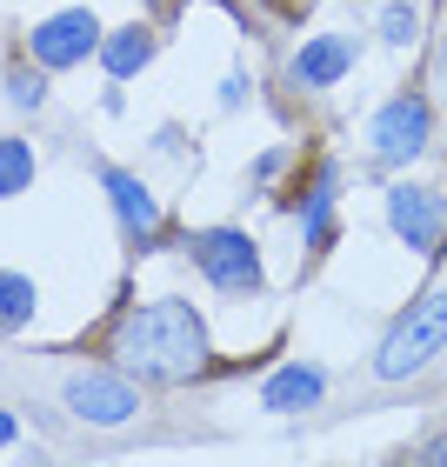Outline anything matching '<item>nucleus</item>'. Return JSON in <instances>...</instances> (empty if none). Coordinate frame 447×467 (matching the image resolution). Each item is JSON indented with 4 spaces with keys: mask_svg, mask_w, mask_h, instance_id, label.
I'll return each instance as SVG.
<instances>
[{
    "mask_svg": "<svg viewBox=\"0 0 447 467\" xmlns=\"http://www.w3.org/2000/svg\"><path fill=\"white\" fill-rule=\"evenodd\" d=\"M114 354H120V368L127 374H140V380H194L207 368V321L194 314V301H140V307H127L120 314V327H114Z\"/></svg>",
    "mask_w": 447,
    "mask_h": 467,
    "instance_id": "nucleus-1",
    "label": "nucleus"
},
{
    "mask_svg": "<svg viewBox=\"0 0 447 467\" xmlns=\"http://www.w3.org/2000/svg\"><path fill=\"white\" fill-rule=\"evenodd\" d=\"M301 241H307L314 254L334 241V167H321V181H314V194H307V207H301Z\"/></svg>",
    "mask_w": 447,
    "mask_h": 467,
    "instance_id": "nucleus-12",
    "label": "nucleus"
},
{
    "mask_svg": "<svg viewBox=\"0 0 447 467\" xmlns=\"http://www.w3.org/2000/svg\"><path fill=\"white\" fill-rule=\"evenodd\" d=\"M441 348H447V287L408 301V314L388 327V341H380V354H374V374L380 380H408V374L428 368Z\"/></svg>",
    "mask_w": 447,
    "mask_h": 467,
    "instance_id": "nucleus-2",
    "label": "nucleus"
},
{
    "mask_svg": "<svg viewBox=\"0 0 447 467\" xmlns=\"http://www.w3.org/2000/svg\"><path fill=\"white\" fill-rule=\"evenodd\" d=\"M428 140H434V114H428L421 94H394L388 108L368 120V154L388 161V167H408L414 154H428Z\"/></svg>",
    "mask_w": 447,
    "mask_h": 467,
    "instance_id": "nucleus-5",
    "label": "nucleus"
},
{
    "mask_svg": "<svg viewBox=\"0 0 447 467\" xmlns=\"http://www.w3.org/2000/svg\"><path fill=\"white\" fill-rule=\"evenodd\" d=\"M100 187H108V201H114L120 227L134 234V241H154V234H161V201L147 194V181H140V174H127V167H108V174H100Z\"/></svg>",
    "mask_w": 447,
    "mask_h": 467,
    "instance_id": "nucleus-9",
    "label": "nucleus"
},
{
    "mask_svg": "<svg viewBox=\"0 0 447 467\" xmlns=\"http://www.w3.org/2000/svg\"><path fill=\"white\" fill-rule=\"evenodd\" d=\"M34 307H40V287L27 274H0V334H20L34 321Z\"/></svg>",
    "mask_w": 447,
    "mask_h": 467,
    "instance_id": "nucleus-13",
    "label": "nucleus"
},
{
    "mask_svg": "<svg viewBox=\"0 0 447 467\" xmlns=\"http://www.w3.org/2000/svg\"><path fill=\"white\" fill-rule=\"evenodd\" d=\"M68 414L74 420H88V428H127V420L140 414V394H134V380L127 374H100V368H88V374H68Z\"/></svg>",
    "mask_w": 447,
    "mask_h": 467,
    "instance_id": "nucleus-6",
    "label": "nucleus"
},
{
    "mask_svg": "<svg viewBox=\"0 0 447 467\" xmlns=\"http://www.w3.org/2000/svg\"><path fill=\"white\" fill-rule=\"evenodd\" d=\"M380 40H388V47H414V40H421V14H414V7H400V0H388Z\"/></svg>",
    "mask_w": 447,
    "mask_h": 467,
    "instance_id": "nucleus-15",
    "label": "nucleus"
},
{
    "mask_svg": "<svg viewBox=\"0 0 447 467\" xmlns=\"http://www.w3.org/2000/svg\"><path fill=\"white\" fill-rule=\"evenodd\" d=\"M360 60V40L354 34H314L301 40V54H294V88H334V80H348Z\"/></svg>",
    "mask_w": 447,
    "mask_h": 467,
    "instance_id": "nucleus-8",
    "label": "nucleus"
},
{
    "mask_svg": "<svg viewBox=\"0 0 447 467\" xmlns=\"http://www.w3.org/2000/svg\"><path fill=\"white\" fill-rule=\"evenodd\" d=\"M7 100H14V108H40V100H47L40 67H7Z\"/></svg>",
    "mask_w": 447,
    "mask_h": 467,
    "instance_id": "nucleus-16",
    "label": "nucleus"
},
{
    "mask_svg": "<svg viewBox=\"0 0 447 467\" xmlns=\"http://www.w3.org/2000/svg\"><path fill=\"white\" fill-rule=\"evenodd\" d=\"M327 394V374L321 368H281V374H267V388H261V408L267 414H301V408H314V400Z\"/></svg>",
    "mask_w": 447,
    "mask_h": 467,
    "instance_id": "nucleus-10",
    "label": "nucleus"
},
{
    "mask_svg": "<svg viewBox=\"0 0 447 467\" xmlns=\"http://www.w3.org/2000/svg\"><path fill=\"white\" fill-rule=\"evenodd\" d=\"M187 254H194V267L207 274V287L221 294H254L261 287V247H254V234L241 227H207L187 241Z\"/></svg>",
    "mask_w": 447,
    "mask_h": 467,
    "instance_id": "nucleus-4",
    "label": "nucleus"
},
{
    "mask_svg": "<svg viewBox=\"0 0 447 467\" xmlns=\"http://www.w3.org/2000/svg\"><path fill=\"white\" fill-rule=\"evenodd\" d=\"M0 448H14V414H0Z\"/></svg>",
    "mask_w": 447,
    "mask_h": 467,
    "instance_id": "nucleus-19",
    "label": "nucleus"
},
{
    "mask_svg": "<svg viewBox=\"0 0 447 467\" xmlns=\"http://www.w3.org/2000/svg\"><path fill=\"white\" fill-rule=\"evenodd\" d=\"M388 227H394L414 254H441V234H447V201L434 194V187L394 181V187H388Z\"/></svg>",
    "mask_w": 447,
    "mask_h": 467,
    "instance_id": "nucleus-7",
    "label": "nucleus"
},
{
    "mask_svg": "<svg viewBox=\"0 0 447 467\" xmlns=\"http://www.w3.org/2000/svg\"><path fill=\"white\" fill-rule=\"evenodd\" d=\"M27 187H34V147L20 134H0V201L27 194Z\"/></svg>",
    "mask_w": 447,
    "mask_h": 467,
    "instance_id": "nucleus-14",
    "label": "nucleus"
},
{
    "mask_svg": "<svg viewBox=\"0 0 447 467\" xmlns=\"http://www.w3.org/2000/svg\"><path fill=\"white\" fill-rule=\"evenodd\" d=\"M421 461H428V467H447V434H441V441H434V448L421 454Z\"/></svg>",
    "mask_w": 447,
    "mask_h": 467,
    "instance_id": "nucleus-18",
    "label": "nucleus"
},
{
    "mask_svg": "<svg viewBox=\"0 0 447 467\" xmlns=\"http://www.w3.org/2000/svg\"><path fill=\"white\" fill-rule=\"evenodd\" d=\"M100 40H108V27L94 20V7H60L27 27V54H34V67L60 74V67H80L88 54H100Z\"/></svg>",
    "mask_w": 447,
    "mask_h": 467,
    "instance_id": "nucleus-3",
    "label": "nucleus"
},
{
    "mask_svg": "<svg viewBox=\"0 0 447 467\" xmlns=\"http://www.w3.org/2000/svg\"><path fill=\"white\" fill-rule=\"evenodd\" d=\"M147 60H154V34H147L140 20H134V27H114L108 40H100V67H108L114 80H134Z\"/></svg>",
    "mask_w": 447,
    "mask_h": 467,
    "instance_id": "nucleus-11",
    "label": "nucleus"
},
{
    "mask_svg": "<svg viewBox=\"0 0 447 467\" xmlns=\"http://www.w3.org/2000/svg\"><path fill=\"white\" fill-rule=\"evenodd\" d=\"M241 94H247V80L227 74V80H221V108H241Z\"/></svg>",
    "mask_w": 447,
    "mask_h": 467,
    "instance_id": "nucleus-17",
    "label": "nucleus"
}]
</instances>
